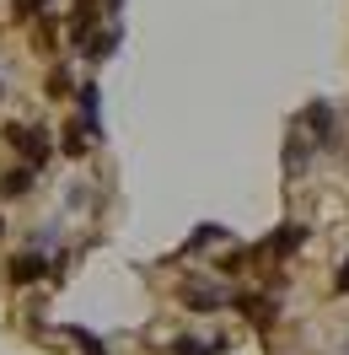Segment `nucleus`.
<instances>
[{
    "instance_id": "1",
    "label": "nucleus",
    "mask_w": 349,
    "mask_h": 355,
    "mask_svg": "<svg viewBox=\"0 0 349 355\" xmlns=\"http://www.w3.org/2000/svg\"><path fill=\"white\" fill-rule=\"evenodd\" d=\"M6 140L27 156V167H44V162H48V135L38 130V124H11V130H6Z\"/></svg>"
},
{
    "instance_id": "3",
    "label": "nucleus",
    "mask_w": 349,
    "mask_h": 355,
    "mask_svg": "<svg viewBox=\"0 0 349 355\" xmlns=\"http://www.w3.org/2000/svg\"><path fill=\"white\" fill-rule=\"evenodd\" d=\"M312 151H317V146H312V140H306V130L296 124V130H290V140H285V173H301L306 162H312Z\"/></svg>"
},
{
    "instance_id": "2",
    "label": "nucleus",
    "mask_w": 349,
    "mask_h": 355,
    "mask_svg": "<svg viewBox=\"0 0 349 355\" xmlns=\"http://www.w3.org/2000/svg\"><path fill=\"white\" fill-rule=\"evenodd\" d=\"M48 259L44 253H17V259H11V286H33V280H44L48 275Z\"/></svg>"
},
{
    "instance_id": "11",
    "label": "nucleus",
    "mask_w": 349,
    "mask_h": 355,
    "mask_svg": "<svg viewBox=\"0 0 349 355\" xmlns=\"http://www.w3.org/2000/svg\"><path fill=\"white\" fill-rule=\"evenodd\" d=\"M333 291H349V259H344V269H339V280H333Z\"/></svg>"
},
{
    "instance_id": "4",
    "label": "nucleus",
    "mask_w": 349,
    "mask_h": 355,
    "mask_svg": "<svg viewBox=\"0 0 349 355\" xmlns=\"http://www.w3.org/2000/svg\"><path fill=\"white\" fill-rule=\"evenodd\" d=\"M91 27H97V6H91V0H81V6H75V11H70V38H75V44L87 49V38H91Z\"/></svg>"
},
{
    "instance_id": "5",
    "label": "nucleus",
    "mask_w": 349,
    "mask_h": 355,
    "mask_svg": "<svg viewBox=\"0 0 349 355\" xmlns=\"http://www.w3.org/2000/svg\"><path fill=\"white\" fill-rule=\"evenodd\" d=\"M301 237H306V226H296V221H285L280 232H274V237H269V248H263V253H296V248H301Z\"/></svg>"
},
{
    "instance_id": "8",
    "label": "nucleus",
    "mask_w": 349,
    "mask_h": 355,
    "mask_svg": "<svg viewBox=\"0 0 349 355\" xmlns=\"http://www.w3.org/2000/svg\"><path fill=\"white\" fill-rule=\"evenodd\" d=\"M27 189H33V167H17V173L0 178V194H6V200H22Z\"/></svg>"
},
{
    "instance_id": "7",
    "label": "nucleus",
    "mask_w": 349,
    "mask_h": 355,
    "mask_svg": "<svg viewBox=\"0 0 349 355\" xmlns=\"http://www.w3.org/2000/svg\"><path fill=\"white\" fill-rule=\"evenodd\" d=\"M113 49H118V27H102V33L87 38V60H108Z\"/></svg>"
},
{
    "instance_id": "9",
    "label": "nucleus",
    "mask_w": 349,
    "mask_h": 355,
    "mask_svg": "<svg viewBox=\"0 0 349 355\" xmlns=\"http://www.w3.org/2000/svg\"><path fill=\"white\" fill-rule=\"evenodd\" d=\"M75 103H81V124L97 130V87H81V92H75Z\"/></svg>"
},
{
    "instance_id": "6",
    "label": "nucleus",
    "mask_w": 349,
    "mask_h": 355,
    "mask_svg": "<svg viewBox=\"0 0 349 355\" xmlns=\"http://www.w3.org/2000/svg\"><path fill=\"white\" fill-rule=\"evenodd\" d=\"M183 302H188V307H199V312H210V307H220V302H226V291H215V286H183Z\"/></svg>"
},
{
    "instance_id": "10",
    "label": "nucleus",
    "mask_w": 349,
    "mask_h": 355,
    "mask_svg": "<svg viewBox=\"0 0 349 355\" xmlns=\"http://www.w3.org/2000/svg\"><path fill=\"white\" fill-rule=\"evenodd\" d=\"M87 124H65V156H87Z\"/></svg>"
}]
</instances>
